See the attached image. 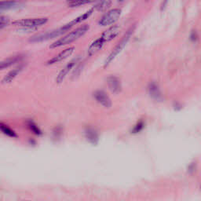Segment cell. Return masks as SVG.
<instances>
[{"label":"cell","instance_id":"6da1fadb","mask_svg":"<svg viewBox=\"0 0 201 201\" xmlns=\"http://www.w3.org/2000/svg\"><path fill=\"white\" fill-rule=\"evenodd\" d=\"M88 30L89 25H83V26L80 27V28H76V29L73 30L72 32H71L70 33L67 34L66 35L61 38L60 39L57 40L56 42H54L53 44H51V45L50 46V48H57V47H62V46H65L68 45V44L71 43L72 42L75 41V40L78 39L79 38L83 36L84 34L87 33V32H88Z\"/></svg>","mask_w":201,"mask_h":201},{"label":"cell","instance_id":"7a4b0ae2","mask_svg":"<svg viewBox=\"0 0 201 201\" xmlns=\"http://www.w3.org/2000/svg\"><path fill=\"white\" fill-rule=\"evenodd\" d=\"M134 29H135L134 28H131L130 29H129V30L127 31V32L126 33V35H125L124 36H123V38L121 39V41H120V43H119L116 46V47L113 49L112 51L111 52V53L108 55V57L106 58V60H105V68H106V67L108 66V65H109V64L111 63L113 60H114L115 57H116L117 55H118L119 53L122 51V50L124 48V47L126 46V44L127 43V42L129 41V39H130L131 35L133 34Z\"/></svg>","mask_w":201,"mask_h":201},{"label":"cell","instance_id":"3957f363","mask_svg":"<svg viewBox=\"0 0 201 201\" xmlns=\"http://www.w3.org/2000/svg\"><path fill=\"white\" fill-rule=\"evenodd\" d=\"M48 19L47 17H41V18H28L22 19V20L15 21L12 23L13 26L19 27V28H36V27L41 26L45 25L47 22Z\"/></svg>","mask_w":201,"mask_h":201},{"label":"cell","instance_id":"277c9868","mask_svg":"<svg viewBox=\"0 0 201 201\" xmlns=\"http://www.w3.org/2000/svg\"><path fill=\"white\" fill-rule=\"evenodd\" d=\"M121 13L122 11L120 9H113V10H109L101 18L99 25L102 26H108V25H112L120 18Z\"/></svg>","mask_w":201,"mask_h":201},{"label":"cell","instance_id":"5b68a950","mask_svg":"<svg viewBox=\"0 0 201 201\" xmlns=\"http://www.w3.org/2000/svg\"><path fill=\"white\" fill-rule=\"evenodd\" d=\"M93 97L96 102L105 108H110L112 106V101L108 95L103 90H96L93 94Z\"/></svg>","mask_w":201,"mask_h":201},{"label":"cell","instance_id":"8992f818","mask_svg":"<svg viewBox=\"0 0 201 201\" xmlns=\"http://www.w3.org/2000/svg\"><path fill=\"white\" fill-rule=\"evenodd\" d=\"M65 32H63V30L62 29V28L57 29V30L51 31V32H46L44 34H41V35H35V36H33L30 39L31 42H42V41H45V40L50 39H54L56 37L59 36V35H62Z\"/></svg>","mask_w":201,"mask_h":201},{"label":"cell","instance_id":"52a82bcc","mask_svg":"<svg viewBox=\"0 0 201 201\" xmlns=\"http://www.w3.org/2000/svg\"><path fill=\"white\" fill-rule=\"evenodd\" d=\"M79 60H80V57L74 58L73 60H71L69 63H68L66 65H65V68H64L63 69L60 71V72H59L58 75L57 76V78H56L57 83L60 84V83H62V82L64 81V80L65 79V77H66L67 75L69 73V71L72 69V68H73V67L76 65V63L79 62Z\"/></svg>","mask_w":201,"mask_h":201},{"label":"cell","instance_id":"ba28073f","mask_svg":"<svg viewBox=\"0 0 201 201\" xmlns=\"http://www.w3.org/2000/svg\"><path fill=\"white\" fill-rule=\"evenodd\" d=\"M107 83L109 90L114 94H119L122 90L121 82L120 79L114 75H111L107 79Z\"/></svg>","mask_w":201,"mask_h":201},{"label":"cell","instance_id":"9c48e42d","mask_svg":"<svg viewBox=\"0 0 201 201\" xmlns=\"http://www.w3.org/2000/svg\"><path fill=\"white\" fill-rule=\"evenodd\" d=\"M119 33H120V27L118 25H113L102 33L101 38L105 43H106V42H109L114 38H116Z\"/></svg>","mask_w":201,"mask_h":201},{"label":"cell","instance_id":"30bf717a","mask_svg":"<svg viewBox=\"0 0 201 201\" xmlns=\"http://www.w3.org/2000/svg\"><path fill=\"white\" fill-rule=\"evenodd\" d=\"M74 50H75V48H74V47H69V48L65 49V50H63L62 52H61L59 54H57V56L53 57L52 59H50V60L47 62V64H48V65H53V64L58 63V62L65 60V59H66L67 57H68L69 56H71V53H73Z\"/></svg>","mask_w":201,"mask_h":201},{"label":"cell","instance_id":"8fae6325","mask_svg":"<svg viewBox=\"0 0 201 201\" xmlns=\"http://www.w3.org/2000/svg\"><path fill=\"white\" fill-rule=\"evenodd\" d=\"M104 44H105V42L102 40V39L101 38V37H100L99 39H98L95 40L94 42H93V43H92L91 45L89 47L88 51H87L88 55L91 56V55L94 54V53H96L97 52H98L99 50H101V49L102 48V47L104 46Z\"/></svg>","mask_w":201,"mask_h":201},{"label":"cell","instance_id":"7c38bea8","mask_svg":"<svg viewBox=\"0 0 201 201\" xmlns=\"http://www.w3.org/2000/svg\"><path fill=\"white\" fill-rule=\"evenodd\" d=\"M148 93H149L150 96L156 100H161L162 99V94L160 92L159 86L156 84V83H151L148 85Z\"/></svg>","mask_w":201,"mask_h":201},{"label":"cell","instance_id":"4fadbf2b","mask_svg":"<svg viewBox=\"0 0 201 201\" xmlns=\"http://www.w3.org/2000/svg\"><path fill=\"white\" fill-rule=\"evenodd\" d=\"M22 67L20 66L17 68H14L12 71H10L7 75H6L4 76V78L2 79V84H8V83H10L12 81H13L16 77L17 76L19 73H20L21 71L22 70Z\"/></svg>","mask_w":201,"mask_h":201},{"label":"cell","instance_id":"5bb4252c","mask_svg":"<svg viewBox=\"0 0 201 201\" xmlns=\"http://www.w3.org/2000/svg\"><path fill=\"white\" fill-rule=\"evenodd\" d=\"M22 2L19 0H7V1H2L0 4L1 10H8V9L15 8L21 6Z\"/></svg>","mask_w":201,"mask_h":201},{"label":"cell","instance_id":"9a60e30c","mask_svg":"<svg viewBox=\"0 0 201 201\" xmlns=\"http://www.w3.org/2000/svg\"><path fill=\"white\" fill-rule=\"evenodd\" d=\"M112 5V0H100L94 6V10L98 11H104L109 8Z\"/></svg>","mask_w":201,"mask_h":201},{"label":"cell","instance_id":"2e32d148","mask_svg":"<svg viewBox=\"0 0 201 201\" xmlns=\"http://www.w3.org/2000/svg\"><path fill=\"white\" fill-rule=\"evenodd\" d=\"M21 57L20 56H14L11 57H9V58L6 59L5 61L1 62V65H0V68L1 69H4L6 68H8V67L11 66L13 64L17 63L19 60H20Z\"/></svg>","mask_w":201,"mask_h":201},{"label":"cell","instance_id":"e0dca14e","mask_svg":"<svg viewBox=\"0 0 201 201\" xmlns=\"http://www.w3.org/2000/svg\"><path fill=\"white\" fill-rule=\"evenodd\" d=\"M86 136H87V139L92 143H96L98 141V135L97 132L94 130H91V129H87L86 130Z\"/></svg>","mask_w":201,"mask_h":201},{"label":"cell","instance_id":"ac0fdd59","mask_svg":"<svg viewBox=\"0 0 201 201\" xmlns=\"http://www.w3.org/2000/svg\"><path fill=\"white\" fill-rule=\"evenodd\" d=\"M91 0H67L68 7H76L84 5L86 3H88Z\"/></svg>","mask_w":201,"mask_h":201},{"label":"cell","instance_id":"d6986e66","mask_svg":"<svg viewBox=\"0 0 201 201\" xmlns=\"http://www.w3.org/2000/svg\"><path fill=\"white\" fill-rule=\"evenodd\" d=\"M198 169V164L196 161L191 162V163L189 164L188 167H187V173L189 175H193L194 174L196 173V171H197Z\"/></svg>","mask_w":201,"mask_h":201},{"label":"cell","instance_id":"ffe728a7","mask_svg":"<svg viewBox=\"0 0 201 201\" xmlns=\"http://www.w3.org/2000/svg\"><path fill=\"white\" fill-rule=\"evenodd\" d=\"M1 130H2L6 135H7V136L17 137V135H16V134L14 133V131L12 130L11 129H10L7 126H5L3 123H1Z\"/></svg>","mask_w":201,"mask_h":201},{"label":"cell","instance_id":"44dd1931","mask_svg":"<svg viewBox=\"0 0 201 201\" xmlns=\"http://www.w3.org/2000/svg\"><path fill=\"white\" fill-rule=\"evenodd\" d=\"M9 24V19L7 17H3V16H1V18H0V28L2 29L4 27L7 26Z\"/></svg>","mask_w":201,"mask_h":201},{"label":"cell","instance_id":"7402d4cb","mask_svg":"<svg viewBox=\"0 0 201 201\" xmlns=\"http://www.w3.org/2000/svg\"><path fill=\"white\" fill-rule=\"evenodd\" d=\"M28 126H29V128L31 129V130H32V131H33L35 134H36V135H38L41 134V132H40L39 129V128L37 127L36 125L34 124L33 122H30Z\"/></svg>","mask_w":201,"mask_h":201},{"label":"cell","instance_id":"603a6c76","mask_svg":"<svg viewBox=\"0 0 201 201\" xmlns=\"http://www.w3.org/2000/svg\"><path fill=\"white\" fill-rule=\"evenodd\" d=\"M143 126H144V123H143L142 122H139V123H138V124H137L136 126L134 127L133 130H132V133H134V134L138 133V132H139L140 130H142Z\"/></svg>","mask_w":201,"mask_h":201},{"label":"cell","instance_id":"cb8c5ba5","mask_svg":"<svg viewBox=\"0 0 201 201\" xmlns=\"http://www.w3.org/2000/svg\"><path fill=\"white\" fill-rule=\"evenodd\" d=\"M199 190L201 191V182H200V185H199Z\"/></svg>","mask_w":201,"mask_h":201},{"label":"cell","instance_id":"d4e9b609","mask_svg":"<svg viewBox=\"0 0 201 201\" xmlns=\"http://www.w3.org/2000/svg\"><path fill=\"white\" fill-rule=\"evenodd\" d=\"M118 1H119V2H123V0H118Z\"/></svg>","mask_w":201,"mask_h":201}]
</instances>
